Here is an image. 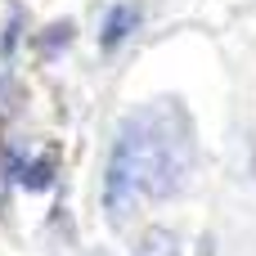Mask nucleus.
<instances>
[{
	"label": "nucleus",
	"mask_w": 256,
	"mask_h": 256,
	"mask_svg": "<svg viewBox=\"0 0 256 256\" xmlns=\"http://www.w3.org/2000/svg\"><path fill=\"white\" fill-rule=\"evenodd\" d=\"M194 162V140L184 135V126L162 122L153 112H135L112 153H108V171H104V216L112 225L130 220L140 198H171Z\"/></svg>",
	"instance_id": "nucleus-1"
},
{
	"label": "nucleus",
	"mask_w": 256,
	"mask_h": 256,
	"mask_svg": "<svg viewBox=\"0 0 256 256\" xmlns=\"http://www.w3.org/2000/svg\"><path fill=\"white\" fill-rule=\"evenodd\" d=\"M135 22H140V14L130 9V4H112L108 9V18H104V32H99V45L104 50H117L130 32H135Z\"/></svg>",
	"instance_id": "nucleus-2"
},
{
	"label": "nucleus",
	"mask_w": 256,
	"mask_h": 256,
	"mask_svg": "<svg viewBox=\"0 0 256 256\" xmlns=\"http://www.w3.org/2000/svg\"><path fill=\"white\" fill-rule=\"evenodd\" d=\"M140 256H184V248H180V238L171 234V230H148L144 238H140Z\"/></svg>",
	"instance_id": "nucleus-3"
},
{
	"label": "nucleus",
	"mask_w": 256,
	"mask_h": 256,
	"mask_svg": "<svg viewBox=\"0 0 256 256\" xmlns=\"http://www.w3.org/2000/svg\"><path fill=\"white\" fill-rule=\"evenodd\" d=\"M18 40H22V14H9V22H4V36H0V72L14 63V54H18Z\"/></svg>",
	"instance_id": "nucleus-4"
},
{
	"label": "nucleus",
	"mask_w": 256,
	"mask_h": 256,
	"mask_svg": "<svg viewBox=\"0 0 256 256\" xmlns=\"http://www.w3.org/2000/svg\"><path fill=\"white\" fill-rule=\"evenodd\" d=\"M50 180H54V162H50V158H36V162L22 171V184H27V189H45Z\"/></svg>",
	"instance_id": "nucleus-5"
}]
</instances>
